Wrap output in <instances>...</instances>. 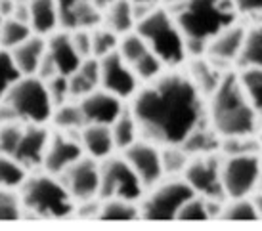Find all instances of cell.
<instances>
[{"label": "cell", "instance_id": "cell-1", "mask_svg": "<svg viewBox=\"0 0 262 231\" xmlns=\"http://www.w3.org/2000/svg\"><path fill=\"white\" fill-rule=\"evenodd\" d=\"M203 111V94L184 73L159 75L132 96L130 113L153 144L182 145L199 128Z\"/></svg>", "mask_w": 262, "mask_h": 231}, {"label": "cell", "instance_id": "cell-2", "mask_svg": "<svg viewBox=\"0 0 262 231\" xmlns=\"http://www.w3.org/2000/svg\"><path fill=\"white\" fill-rule=\"evenodd\" d=\"M209 98V117L216 136L245 140L255 134L258 128V113L243 92L237 73H224Z\"/></svg>", "mask_w": 262, "mask_h": 231}, {"label": "cell", "instance_id": "cell-3", "mask_svg": "<svg viewBox=\"0 0 262 231\" xmlns=\"http://www.w3.org/2000/svg\"><path fill=\"white\" fill-rule=\"evenodd\" d=\"M174 6L172 15L186 36L188 52L205 50L212 36L233 25L239 15L232 0H182Z\"/></svg>", "mask_w": 262, "mask_h": 231}, {"label": "cell", "instance_id": "cell-4", "mask_svg": "<svg viewBox=\"0 0 262 231\" xmlns=\"http://www.w3.org/2000/svg\"><path fill=\"white\" fill-rule=\"evenodd\" d=\"M136 31L147 42L149 50L165 63V67H178L186 61V36L176 23L172 12L155 6L144 19L136 23Z\"/></svg>", "mask_w": 262, "mask_h": 231}, {"label": "cell", "instance_id": "cell-5", "mask_svg": "<svg viewBox=\"0 0 262 231\" xmlns=\"http://www.w3.org/2000/svg\"><path fill=\"white\" fill-rule=\"evenodd\" d=\"M23 209L31 214L46 220H59L73 214L75 199L71 197L66 183L54 174H35L23 181L21 186Z\"/></svg>", "mask_w": 262, "mask_h": 231}, {"label": "cell", "instance_id": "cell-6", "mask_svg": "<svg viewBox=\"0 0 262 231\" xmlns=\"http://www.w3.org/2000/svg\"><path fill=\"white\" fill-rule=\"evenodd\" d=\"M0 103H4L15 121L23 124H44L54 113L46 82L37 75H21Z\"/></svg>", "mask_w": 262, "mask_h": 231}, {"label": "cell", "instance_id": "cell-7", "mask_svg": "<svg viewBox=\"0 0 262 231\" xmlns=\"http://www.w3.org/2000/svg\"><path fill=\"white\" fill-rule=\"evenodd\" d=\"M262 160L258 155L249 151L232 153L228 159L220 165V181L222 191L230 199L249 197L260 181Z\"/></svg>", "mask_w": 262, "mask_h": 231}, {"label": "cell", "instance_id": "cell-8", "mask_svg": "<svg viewBox=\"0 0 262 231\" xmlns=\"http://www.w3.org/2000/svg\"><path fill=\"white\" fill-rule=\"evenodd\" d=\"M191 195H195V191L189 188V183L184 178L182 180L172 178L163 183H155L153 191L142 202L140 216L151 220V222L176 220L178 210L182 209V204Z\"/></svg>", "mask_w": 262, "mask_h": 231}, {"label": "cell", "instance_id": "cell-9", "mask_svg": "<svg viewBox=\"0 0 262 231\" xmlns=\"http://www.w3.org/2000/svg\"><path fill=\"white\" fill-rule=\"evenodd\" d=\"M144 183L124 157H105L100 165V193L102 199L138 201L144 195Z\"/></svg>", "mask_w": 262, "mask_h": 231}, {"label": "cell", "instance_id": "cell-10", "mask_svg": "<svg viewBox=\"0 0 262 231\" xmlns=\"http://www.w3.org/2000/svg\"><path fill=\"white\" fill-rule=\"evenodd\" d=\"M140 80L130 63H126L117 52L100 58V88L110 94L126 100L138 92Z\"/></svg>", "mask_w": 262, "mask_h": 231}, {"label": "cell", "instance_id": "cell-11", "mask_svg": "<svg viewBox=\"0 0 262 231\" xmlns=\"http://www.w3.org/2000/svg\"><path fill=\"white\" fill-rule=\"evenodd\" d=\"M220 165L222 163H219L211 155L199 153L197 157L188 160V166L184 168V180L188 181L189 188L197 195H203L207 199H220L224 195L220 181Z\"/></svg>", "mask_w": 262, "mask_h": 231}, {"label": "cell", "instance_id": "cell-12", "mask_svg": "<svg viewBox=\"0 0 262 231\" xmlns=\"http://www.w3.org/2000/svg\"><path fill=\"white\" fill-rule=\"evenodd\" d=\"M123 157L132 166V170L138 174L140 181L146 189L159 183L161 178L165 176L159 147L149 140H136L124 149Z\"/></svg>", "mask_w": 262, "mask_h": 231}, {"label": "cell", "instance_id": "cell-13", "mask_svg": "<svg viewBox=\"0 0 262 231\" xmlns=\"http://www.w3.org/2000/svg\"><path fill=\"white\" fill-rule=\"evenodd\" d=\"M82 155H84V149L80 145V140L71 136V132L59 130L56 134H50L42 159L44 172L59 176V174L66 172L75 160H79Z\"/></svg>", "mask_w": 262, "mask_h": 231}, {"label": "cell", "instance_id": "cell-14", "mask_svg": "<svg viewBox=\"0 0 262 231\" xmlns=\"http://www.w3.org/2000/svg\"><path fill=\"white\" fill-rule=\"evenodd\" d=\"M61 176L75 201L94 199L100 193V165L92 157L82 155Z\"/></svg>", "mask_w": 262, "mask_h": 231}, {"label": "cell", "instance_id": "cell-15", "mask_svg": "<svg viewBox=\"0 0 262 231\" xmlns=\"http://www.w3.org/2000/svg\"><path fill=\"white\" fill-rule=\"evenodd\" d=\"M79 107L82 111L84 123L90 124H111L123 113V100L110 94L103 88H96L86 96H82L79 101Z\"/></svg>", "mask_w": 262, "mask_h": 231}, {"label": "cell", "instance_id": "cell-16", "mask_svg": "<svg viewBox=\"0 0 262 231\" xmlns=\"http://www.w3.org/2000/svg\"><path fill=\"white\" fill-rule=\"evenodd\" d=\"M48 140H50V132L44 128V124H25L19 144H17L12 157L15 160H19L27 170L42 166Z\"/></svg>", "mask_w": 262, "mask_h": 231}, {"label": "cell", "instance_id": "cell-17", "mask_svg": "<svg viewBox=\"0 0 262 231\" xmlns=\"http://www.w3.org/2000/svg\"><path fill=\"white\" fill-rule=\"evenodd\" d=\"M243 36H245V27L239 23H233L228 29L220 31L219 35L212 36L205 46L207 59H211L214 65H224V63L237 61L241 44H243Z\"/></svg>", "mask_w": 262, "mask_h": 231}, {"label": "cell", "instance_id": "cell-18", "mask_svg": "<svg viewBox=\"0 0 262 231\" xmlns=\"http://www.w3.org/2000/svg\"><path fill=\"white\" fill-rule=\"evenodd\" d=\"M46 56L52 61V65L56 67L58 75H66V77L73 75L82 63V58L75 50L69 33L56 31L54 35L46 36Z\"/></svg>", "mask_w": 262, "mask_h": 231}, {"label": "cell", "instance_id": "cell-19", "mask_svg": "<svg viewBox=\"0 0 262 231\" xmlns=\"http://www.w3.org/2000/svg\"><path fill=\"white\" fill-rule=\"evenodd\" d=\"M10 54L21 75H37L46 54V36L33 33L27 40H23L14 50H10Z\"/></svg>", "mask_w": 262, "mask_h": 231}, {"label": "cell", "instance_id": "cell-20", "mask_svg": "<svg viewBox=\"0 0 262 231\" xmlns=\"http://www.w3.org/2000/svg\"><path fill=\"white\" fill-rule=\"evenodd\" d=\"M80 145L92 159H105L115 149L111 126L107 124H84L79 134Z\"/></svg>", "mask_w": 262, "mask_h": 231}, {"label": "cell", "instance_id": "cell-21", "mask_svg": "<svg viewBox=\"0 0 262 231\" xmlns=\"http://www.w3.org/2000/svg\"><path fill=\"white\" fill-rule=\"evenodd\" d=\"M29 27L35 35H54L59 27L58 2L56 0H29Z\"/></svg>", "mask_w": 262, "mask_h": 231}, {"label": "cell", "instance_id": "cell-22", "mask_svg": "<svg viewBox=\"0 0 262 231\" xmlns=\"http://www.w3.org/2000/svg\"><path fill=\"white\" fill-rule=\"evenodd\" d=\"M67 80H69V96L71 98H82L88 92L96 90L100 86V59H82L79 69L73 75H69Z\"/></svg>", "mask_w": 262, "mask_h": 231}, {"label": "cell", "instance_id": "cell-23", "mask_svg": "<svg viewBox=\"0 0 262 231\" xmlns=\"http://www.w3.org/2000/svg\"><path fill=\"white\" fill-rule=\"evenodd\" d=\"M102 25L119 36L136 29V19H134L130 0H115L113 4H110L102 12Z\"/></svg>", "mask_w": 262, "mask_h": 231}, {"label": "cell", "instance_id": "cell-24", "mask_svg": "<svg viewBox=\"0 0 262 231\" xmlns=\"http://www.w3.org/2000/svg\"><path fill=\"white\" fill-rule=\"evenodd\" d=\"M224 73L219 71V65H214L211 59H195L191 63L188 77L197 86V90L203 96H211V92L219 86L220 79Z\"/></svg>", "mask_w": 262, "mask_h": 231}, {"label": "cell", "instance_id": "cell-25", "mask_svg": "<svg viewBox=\"0 0 262 231\" xmlns=\"http://www.w3.org/2000/svg\"><path fill=\"white\" fill-rule=\"evenodd\" d=\"M237 63L241 69L245 67H262V23L245 29L243 44H241Z\"/></svg>", "mask_w": 262, "mask_h": 231}, {"label": "cell", "instance_id": "cell-26", "mask_svg": "<svg viewBox=\"0 0 262 231\" xmlns=\"http://www.w3.org/2000/svg\"><path fill=\"white\" fill-rule=\"evenodd\" d=\"M140 218V209L136 201L126 199H103L98 220L103 222H132Z\"/></svg>", "mask_w": 262, "mask_h": 231}, {"label": "cell", "instance_id": "cell-27", "mask_svg": "<svg viewBox=\"0 0 262 231\" xmlns=\"http://www.w3.org/2000/svg\"><path fill=\"white\" fill-rule=\"evenodd\" d=\"M111 134H113L115 149H123V151L138 140L140 128L130 111H124L123 109V113L117 117L115 123L111 124Z\"/></svg>", "mask_w": 262, "mask_h": 231}, {"label": "cell", "instance_id": "cell-28", "mask_svg": "<svg viewBox=\"0 0 262 231\" xmlns=\"http://www.w3.org/2000/svg\"><path fill=\"white\" fill-rule=\"evenodd\" d=\"M50 121L56 124L58 130H63V132H80V128L86 124L79 103H69V101L54 107Z\"/></svg>", "mask_w": 262, "mask_h": 231}, {"label": "cell", "instance_id": "cell-29", "mask_svg": "<svg viewBox=\"0 0 262 231\" xmlns=\"http://www.w3.org/2000/svg\"><path fill=\"white\" fill-rule=\"evenodd\" d=\"M33 35L29 23L19 21L15 17H6L0 23V48L2 50H14L17 44L27 40Z\"/></svg>", "mask_w": 262, "mask_h": 231}, {"label": "cell", "instance_id": "cell-30", "mask_svg": "<svg viewBox=\"0 0 262 231\" xmlns=\"http://www.w3.org/2000/svg\"><path fill=\"white\" fill-rule=\"evenodd\" d=\"M239 82L251 105L262 117V67H245L239 73Z\"/></svg>", "mask_w": 262, "mask_h": 231}, {"label": "cell", "instance_id": "cell-31", "mask_svg": "<svg viewBox=\"0 0 262 231\" xmlns=\"http://www.w3.org/2000/svg\"><path fill=\"white\" fill-rule=\"evenodd\" d=\"M25 180H27V168L12 155L0 153V188H21Z\"/></svg>", "mask_w": 262, "mask_h": 231}, {"label": "cell", "instance_id": "cell-32", "mask_svg": "<svg viewBox=\"0 0 262 231\" xmlns=\"http://www.w3.org/2000/svg\"><path fill=\"white\" fill-rule=\"evenodd\" d=\"M220 218L230 220V222H256L258 214H256L255 202L249 197H239V199H232L228 204L222 206Z\"/></svg>", "mask_w": 262, "mask_h": 231}, {"label": "cell", "instance_id": "cell-33", "mask_svg": "<svg viewBox=\"0 0 262 231\" xmlns=\"http://www.w3.org/2000/svg\"><path fill=\"white\" fill-rule=\"evenodd\" d=\"M146 52H149L147 42L142 38L138 31L134 29L126 35L119 36V46H117V54L126 61V63H134L136 59H140Z\"/></svg>", "mask_w": 262, "mask_h": 231}, {"label": "cell", "instance_id": "cell-34", "mask_svg": "<svg viewBox=\"0 0 262 231\" xmlns=\"http://www.w3.org/2000/svg\"><path fill=\"white\" fill-rule=\"evenodd\" d=\"M92 35V58H103L107 54L117 52L119 46V35H115L113 31H110L103 25H98L94 29H90Z\"/></svg>", "mask_w": 262, "mask_h": 231}, {"label": "cell", "instance_id": "cell-35", "mask_svg": "<svg viewBox=\"0 0 262 231\" xmlns=\"http://www.w3.org/2000/svg\"><path fill=\"white\" fill-rule=\"evenodd\" d=\"M188 151L182 145H167L161 151V163H163V172L176 176L182 174L184 168L188 166Z\"/></svg>", "mask_w": 262, "mask_h": 231}, {"label": "cell", "instance_id": "cell-36", "mask_svg": "<svg viewBox=\"0 0 262 231\" xmlns=\"http://www.w3.org/2000/svg\"><path fill=\"white\" fill-rule=\"evenodd\" d=\"M209 218H211V214H209V209H207V197L195 193L182 204V209L178 210L176 220H182V222H207Z\"/></svg>", "mask_w": 262, "mask_h": 231}, {"label": "cell", "instance_id": "cell-37", "mask_svg": "<svg viewBox=\"0 0 262 231\" xmlns=\"http://www.w3.org/2000/svg\"><path fill=\"white\" fill-rule=\"evenodd\" d=\"M132 69H134V73H136L138 80H142V82H149V80L157 79L159 75H163L165 63L149 50V52H146L142 58L136 59V61L132 63Z\"/></svg>", "mask_w": 262, "mask_h": 231}, {"label": "cell", "instance_id": "cell-38", "mask_svg": "<svg viewBox=\"0 0 262 231\" xmlns=\"http://www.w3.org/2000/svg\"><path fill=\"white\" fill-rule=\"evenodd\" d=\"M21 77L19 69L15 67L12 54L0 48V101L6 98L10 88L15 84V80Z\"/></svg>", "mask_w": 262, "mask_h": 231}, {"label": "cell", "instance_id": "cell-39", "mask_svg": "<svg viewBox=\"0 0 262 231\" xmlns=\"http://www.w3.org/2000/svg\"><path fill=\"white\" fill-rule=\"evenodd\" d=\"M23 214L21 197L15 195L12 189L0 188V222H14Z\"/></svg>", "mask_w": 262, "mask_h": 231}, {"label": "cell", "instance_id": "cell-40", "mask_svg": "<svg viewBox=\"0 0 262 231\" xmlns=\"http://www.w3.org/2000/svg\"><path fill=\"white\" fill-rule=\"evenodd\" d=\"M23 123L10 121V123H0V153L4 155H14L15 147L19 144V137L23 134Z\"/></svg>", "mask_w": 262, "mask_h": 231}, {"label": "cell", "instance_id": "cell-41", "mask_svg": "<svg viewBox=\"0 0 262 231\" xmlns=\"http://www.w3.org/2000/svg\"><path fill=\"white\" fill-rule=\"evenodd\" d=\"M44 82H46V88H48V94L52 98L54 107L66 103L67 98H71L69 96V80H67L66 75H56V77L44 80Z\"/></svg>", "mask_w": 262, "mask_h": 231}, {"label": "cell", "instance_id": "cell-42", "mask_svg": "<svg viewBox=\"0 0 262 231\" xmlns=\"http://www.w3.org/2000/svg\"><path fill=\"white\" fill-rule=\"evenodd\" d=\"M69 36H71V42H73L75 50L79 52L80 58H92V35H90V29H75L69 33Z\"/></svg>", "mask_w": 262, "mask_h": 231}, {"label": "cell", "instance_id": "cell-43", "mask_svg": "<svg viewBox=\"0 0 262 231\" xmlns=\"http://www.w3.org/2000/svg\"><path fill=\"white\" fill-rule=\"evenodd\" d=\"M59 8V27H63L67 23V19L79 10L80 6H84L90 0H56Z\"/></svg>", "mask_w": 262, "mask_h": 231}, {"label": "cell", "instance_id": "cell-44", "mask_svg": "<svg viewBox=\"0 0 262 231\" xmlns=\"http://www.w3.org/2000/svg\"><path fill=\"white\" fill-rule=\"evenodd\" d=\"M237 14L243 15H260L262 14V0H232Z\"/></svg>", "mask_w": 262, "mask_h": 231}, {"label": "cell", "instance_id": "cell-45", "mask_svg": "<svg viewBox=\"0 0 262 231\" xmlns=\"http://www.w3.org/2000/svg\"><path fill=\"white\" fill-rule=\"evenodd\" d=\"M100 209H102V202L96 201L94 199H86V201H80L79 209H77V214L82 218H98V214H100Z\"/></svg>", "mask_w": 262, "mask_h": 231}, {"label": "cell", "instance_id": "cell-46", "mask_svg": "<svg viewBox=\"0 0 262 231\" xmlns=\"http://www.w3.org/2000/svg\"><path fill=\"white\" fill-rule=\"evenodd\" d=\"M17 0H0V17L6 19V17H12L14 14V8Z\"/></svg>", "mask_w": 262, "mask_h": 231}, {"label": "cell", "instance_id": "cell-47", "mask_svg": "<svg viewBox=\"0 0 262 231\" xmlns=\"http://www.w3.org/2000/svg\"><path fill=\"white\" fill-rule=\"evenodd\" d=\"M90 2H92V4H94L98 10H102V12H103V10L110 6V4H113L115 0H90Z\"/></svg>", "mask_w": 262, "mask_h": 231}, {"label": "cell", "instance_id": "cell-48", "mask_svg": "<svg viewBox=\"0 0 262 231\" xmlns=\"http://www.w3.org/2000/svg\"><path fill=\"white\" fill-rule=\"evenodd\" d=\"M253 202H255L256 214H258V220H260V218H262V193H258V195L253 199Z\"/></svg>", "mask_w": 262, "mask_h": 231}, {"label": "cell", "instance_id": "cell-49", "mask_svg": "<svg viewBox=\"0 0 262 231\" xmlns=\"http://www.w3.org/2000/svg\"><path fill=\"white\" fill-rule=\"evenodd\" d=\"M132 4H157L159 0H130Z\"/></svg>", "mask_w": 262, "mask_h": 231}, {"label": "cell", "instance_id": "cell-50", "mask_svg": "<svg viewBox=\"0 0 262 231\" xmlns=\"http://www.w3.org/2000/svg\"><path fill=\"white\" fill-rule=\"evenodd\" d=\"M168 4H172V6H174V4H178V2H182V0H167Z\"/></svg>", "mask_w": 262, "mask_h": 231}, {"label": "cell", "instance_id": "cell-51", "mask_svg": "<svg viewBox=\"0 0 262 231\" xmlns=\"http://www.w3.org/2000/svg\"><path fill=\"white\" fill-rule=\"evenodd\" d=\"M258 142H260V147H262V124H260V132H258Z\"/></svg>", "mask_w": 262, "mask_h": 231}, {"label": "cell", "instance_id": "cell-52", "mask_svg": "<svg viewBox=\"0 0 262 231\" xmlns=\"http://www.w3.org/2000/svg\"><path fill=\"white\" fill-rule=\"evenodd\" d=\"M258 186H260V189H262V172H260V181H258Z\"/></svg>", "mask_w": 262, "mask_h": 231}, {"label": "cell", "instance_id": "cell-53", "mask_svg": "<svg viewBox=\"0 0 262 231\" xmlns=\"http://www.w3.org/2000/svg\"><path fill=\"white\" fill-rule=\"evenodd\" d=\"M23 2H29V0H23Z\"/></svg>", "mask_w": 262, "mask_h": 231}, {"label": "cell", "instance_id": "cell-54", "mask_svg": "<svg viewBox=\"0 0 262 231\" xmlns=\"http://www.w3.org/2000/svg\"><path fill=\"white\" fill-rule=\"evenodd\" d=\"M0 23H2V17H0Z\"/></svg>", "mask_w": 262, "mask_h": 231}]
</instances>
